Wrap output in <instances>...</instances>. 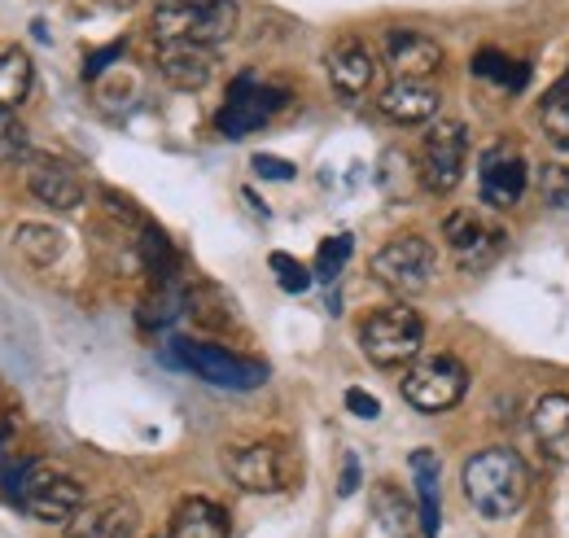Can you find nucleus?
<instances>
[{"mask_svg":"<svg viewBox=\"0 0 569 538\" xmlns=\"http://www.w3.org/2000/svg\"><path fill=\"white\" fill-rule=\"evenodd\" d=\"M4 495L36 521L44 526H71L83 512V486L58 465H40V460H18L4 472Z\"/></svg>","mask_w":569,"mask_h":538,"instance_id":"f257e3e1","label":"nucleus"},{"mask_svg":"<svg viewBox=\"0 0 569 538\" xmlns=\"http://www.w3.org/2000/svg\"><path fill=\"white\" fill-rule=\"evenodd\" d=\"M465 495L491 521L517 517L526 508V499H530V469H526V460L517 451L487 447V451L469 456V465H465Z\"/></svg>","mask_w":569,"mask_h":538,"instance_id":"f03ea898","label":"nucleus"},{"mask_svg":"<svg viewBox=\"0 0 569 538\" xmlns=\"http://www.w3.org/2000/svg\"><path fill=\"white\" fill-rule=\"evenodd\" d=\"M421 341H426V325L408 302L377 307L359 325V350L377 368H408L421 355Z\"/></svg>","mask_w":569,"mask_h":538,"instance_id":"7ed1b4c3","label":"nucleus"},{"mask_svg":"<svg viewBox=\"0 0 569 538\" xmlns=\"http://www.w3.org/2000/svg\"><path fill=\"white\" fill-rule=\"evenodd\" d=\"M237 31L232 0H153V36L158 40H198V44H228Z\"/></svg>","mask_w":569,"mask_h":538,"instance_id":"20e7f679","label":"nucleus"},{"mask_svg":"<svg viewBox=\"0 0 569 538\" xmlns=\"http://www.w3.org/2000/svg\"><path fill=\"white\" fill-rule=\"evenodd\" d=\"M171 350H176L171 359H176L180 368H189L193 377H202L214 390H237V395H246V390H259V386L268 381V368H263V363L241 359V355H232V350H223V346H214V341L176 337Z\"/></svg>","mask_w":569,"mask_h":538,"instance_id":"39448f33","label":"nucleus"},{"mask_svg":"<svg viewBox=\"0 0 569 538\" xmlns=\"http://www.w3.org/2000/svg\"><path fill=\"white\" fill-rule=\"evenodd\" d=\"M403 399L417 407V411H451V407L465 399L469 390V372L456 355H417L399 381Z\"/></svg>","mask_w":569,"mask_h":538,"instance_id":"423d86ee","label":"nucleus"},{"mask_svg":"<svg viewBox=\"0 0 569 538\" xmlns=\"http://www.w3.org/2000/svg\"><path fill=\"white\" fill-rule=\"evenodd\" d=\"M433 271H438V255H433V246H429L426 237H417V232H403V237L386 241V246L372 255V276H377L390 293H399V298L426 293Z\"/></svg>","mask_w":569,"mask_h":538,"instance_id":"0eeeda50","label":"nucleus"},{"mask_svg":"<svg viewBox=\"0 0 569 538\" xmlns=\"http://www.w3.org/2000/svg\"><path fill=\"white\" fill-rule=\"evenodd\" d=\"M465 162H469V132L460 119H433L429 132L421 136V158H417V171H421V185L429 193H451L465 176Z\"/></svg>","mask_w":569,"mask_h":538,"instance_id":"6e6552de","label":"nucleus"},{"mask_svg":"<svg viewBox=\"0 0 569 538\" xmlns=\"http://www.w3.org/2000/svg\"><path fill=\"white\" fill-rule=\"evenodd\" d=\"M442 241H447L451 259L460 263V271H487L508 246L503 228L482 210H451L442 219Z\"/></svg>","mask_w":569,"mask_h":538,"instance_id":"1a4fd4ad","label":"nucleus"},{"mask_svg":"<svg viewBox=\"0 0 569 538\" xmlns=\"http://www.w3.org/2000/svg\"><path fill=\"white\" fill-rule=\"evenodd\" d=\"M223 472H228L241 490H250V495H277V490H284V486L293 481L289 451H284V442H272V438L228 447V451H223Z\"/></svg>","mask_w":569,"mask_h":538,"instance_id":"9d476101","label":"nucleus"},{"mask_svg":"<svg viewBox=\"0 0 569 538\" xmlns=\"http://www.w3.org/2000/svg\"><path fill=\"white\" fill-rule=\"evenodd\" d=\"M284 101H289V92L284 88H272V83H263L254 70H246V74H237L232 79V88H228V97H223V110H219V132L223 136H250L259 132L277 110H281Z\"/></svg>","mask_w":569,"mask_h":538,"instance_id":"9b49d317","label":"nucleus"},{"mask_svg":"<svg viewBox=\"0 0 569 538\" xmlns=\"http://www.w3.org/2000/svg\"><path fill=\"white\" fill-rule=\"evenodd\" d=\"M530 185V167H526V153L512 145V140H496L482 149L478 158V189H482V202L491 210H508V206L521 202Z\"/></svg>","mask_w":569,"mask_h":538,"instance_id":"f8f14e48","label":"nucleus"},{"mask_svg":"<svg viewBox=\"0 0 569 538\" xmlns=\"http://www.w3.org/2000/svg\"><path fill=\"white\" fill-rule=\"evenodd\" d=\"M158 74L176 92H202L214 79V49L198 40H158Z\"/></svg>","mask_w":569,"mask_h":538,"instance_id":"ddd939ff","label":"nucleus"},{"mask_svg":"<svg viewBox=\"0 0 569 538\" xmlns=\"http://www.w3.org/2000/svg\"><path fill=\"white\" fill-rule=\"evenodd\" d=\"M381 53H386V67L395 70V79H433L442 70V44L426 31L395 27L386 31Z\"/></svg>","mask_w":569,"mask_h":538,"instance_id":"4468645a","label":"nucleus"},{"mask_svg":"<svg viewBox=\"0 0 569 538\" xmlns=\"http://www.w3.org/2000/svg\"><path fill=\"white\" fill-rule=\"evenodd\" d=\"M22 180H27V193L49 210H79L83 206V180L62 158H31Z\"/></svg>","mask_w":569,"mask_h":538,"instance_id":"2eb2a0df","label":"nucleus"},{"mask_svg":"<svg viewBox=\"0 0 569 538\" xmlns=\"http://www.w3.org/2000/svg\"><path fill=\"white\" fill-rule=\"evenodd\" d=\"M438 106H442V97H438V88H433L429 79H395V83L377 97V110H381L390 123H399V128L433 123V119H438Z\"/></svg>","mask_w":569,"mask_h":538,"instance_id":"dca6fc26","label":"nucleus"},{"mask_svg":"<svg viewBox=\"0 0 569 538\" xmlns=\"http://www.w3.org/2000/svg\"><path fill=\"white\" fill-rule=\"evenodd\" d=\"M325 70H329V83H333V92H338L342 101H359V97L372 88V79H377V58L368 53V44L342 40V44L329 49Z\"/></svg>","mask_w":569,"mask_h":538,"instance_id":"f3484780","label":"nucleus"},{"mask_svg":"<svg viewBox=\"0 0 569 538\" xmlns=\"http://www.w3.org/2000/svg\"><path fill=\"white\" fill-rule=\"evenodd\" d=\"M141 530V512L132 499H101V504H83V512L67 526V538H137Z\"/></svg>","mask_w":569,"mask_h":538,"instance_id":"a211bd4d","label":"nucleus"},{"mask_svg":"<svg viewBox=\"0 0 569 538\" xmlns=\"http://www.w3.org/2000/svg\"><path fill=\"white\" fill-rule=\"evenodd\" d=\"M167 538H228V512L207 495H189L176 504Z\"/></svg>","mask_w":569,"mask_h":538,"instance_id":"6ab92c4d","label":"nucleus"},{"mask_svg":"<svg viewBox=\"0 0 569 538\" xmlns=\"http://www.w3.org/2000/svg\"><path fill=\"white\" fill-rule=\"evenodd\" d=\"M372 517H377V526L390 538L421 535V508H412V499L395 481H377L372 486Z\"/></svg>","mask_w":569,"mask_h":538,"instance_id":"aec40b11","label":"nucleus"},{"mask_svg":"<svg viewBox=\"0 0 569 538\" xmlns=\"http://www.w3.org/2000/svg\"><path fill=\"white\" fill-rule=\"evenodd\" d=\"M535 442L543 447V456H552L557 465H569V395H548L535 404Z\"/></svg>","mask_w":569,"mask_h":538,"instance_id":"412c9836","label":"nucleus"},{"mask_svg":"<svg viewBox=\"0 0 569 538\" xmlns=\"http://www.w3.org/2000/svg\"><path fill=\"white\" fill-rule=\"evenodd\" d=\"M412 481H417V508H421V538H438L442 526V481H438V456L412 451Z\"/></svg>","mask_w":569,"mask_h":538,"instance_id":"4be33fe9","label":"nucleus"},{"mask_svg":"<svg viewBox=\"0 0 569 538\" xmlns=\"http://www.w3.org/2000/svg\"><path fill=\"white\" fill-rule=\"evenodd\" d=\"M13 250L31 263V268H58L67 255V237L49 223H18L13 228Z\"/></svg>","mask_w":569,"mask_h":538,"instance_id":"5701e85b","label":"nucleus"},{"mask_svg":"<svg viewBox=\"0 0 569 538\" xmlns=\"http://www.w3.org/2000/svg\"><path fill=\"white\" fill-rule=\"evenodd\" d=\"M137 241H141L137 250H141V263L149 271V280L153 285H180V255L167 241V232L153 228V223H141V237Z\"/></svg>","mask_w":569,"mask_h":538,"instance_id":"b1692460","label":"nucleus"},{"mask_svg":"<svg viewBox=\"0 0 569 538\" xmlns=\"http://www.w3.org/2000/svg\"><path fill=\"white\" fill-rule=\"evenodd\" d=\"M36 67L22 49H0V110H18L31 92Z\"/></svg>","mask_w":569,"mask_h":538,"instance_id":"393cba45","label":"nucleus"},{"mask_svg":"<svg viewBox=\"0 0 569 538\" xmlns=\"http://www.w3.org/2000/svg\"><path fill=\"white\" fill-rule=\"evenodd\" d=\"M184 311H189L202 329H214V333L232 325V307H228V298H223L214 285H207V280H198V285L184 289Z\"/></svg>","mask_w":569,"mask_h":538,"instance_id":"a878e982","label":"nucleus"},{"mask_svg":"<svg viewBox=\"0 0 569 538\" xmlns=\"http://www.w3.org/2000/svg\"><path fill=\"white\" fill-rule=\"evenodd\" d=\"M473 74H478V79H491V83H499V88H512V92H521L526 79H530L526 62H512V58H503L499 49L473 53Z\"/></svg>","mask_w":569,"mask_h":538,"instance_id":"bb28decb","label":"nucleus"},{"mask_svg":"<svg viewBox=\"0 0 569 538\" xmlns=\"http://www.w3.org/2000/svg\"><path fill=\"white\" fill-rule=\"evenodd\" d=\"M351 246H356V241H351V232L325 237V241H320V255H316V276L333 285V280L342 276V268H347V259H351Z\"/></svg>","mask_w":569,"mask_h":538,"instance_id":"cd10ccee","label":"nucleus"},{"mask_svg":"<svg viewBox=\"0 0 569 538\" xmlns=\"http://www.w3.org/2000/svg\"><path fill=\"white\" fill-rule=\"evenodd\" d=\"M543 132L552 136L561 149H569V92H548V101H543Z\"/></svg>","mask_w":569,"mask_h":538,"instance_id":"c85d7f7f","label":"nucleus"},{"mask_svg":"<svg viewBox=\"0 0 569 538\" xmlns=\"http://www.w3.org/2000/svg\"><path fill=\"white\" fill-rule=\"evenodd\" d=\"M268 268L277 271V285H281L284 293H307V289H311V268H302V263L289 259V255H272Z\"/></svg>","mask_w":569,"mask_h":538,"instance_id":"c756f323","label":"nucleus"},{"mask_svg":"<svg viewBox=\"0 0 569 538\" xmlns=\"http://www.w3.org/2000/svg\"><path fill=\"white\" fill-rule=\"evenodd\" d=\"M539 193L552 210H566L569 215V167H543L539 171Z\"/></svg>","mask_w":569,"mask_h":538,"instance_id":"7c9ffc66","label":"nucleus"},{"mask_svg":"<svg viewBox=\"0 0 569 538\" xmlns=\"http://www.w3.org/2000/svg\"><path fill=\"white\" fill-rule=\"evenodd\" d=\"M27 153V128L18 123L13 110H0V158H22Z\"/></svg>","mask_w":569,"mask_h":538,"instance_id":"2f4dec72","label":"nucleus"},{"mask_svg":"<svg viewBox=\"0 0 569 538\" xmlns=\"http://www.w3.org/2000/svg\"><path fill=\"white\" fill-rule=\"evenodd\" d=\"M250 167H254V176H263V180H293V176H298V167L277 158V153H254Z\"/></svg>","mask_w":569,"mask_h":538,"instance_id":"473e14b6","label":"nucleus"},{"mask_svg":"<svg viewBox=\"0 0 569 538\" xmlns=\"http://www.w3.org/2000/svg\"><path fill=\"white\" fill-rule=\"evenodd\" d=\"M347 411L359 416V420H377V416H381V404H377L372 395H363V390H347Z\"/></svg>","mask_w":569,"mask_h":538,"instance_id":"72a5a7b5","label":"nucleus"},{"mask_svg":"<svg viewBox=\"0 0 569 538\" xmlns=\"http://www.w3.org/2000/svg\"><path fill=\"white\" fill-rule=\"evenodd\" d=\"M119 58H123V40H119V44H110V49H101V53H92V58L83 62V74H88V79H97L101 70L110 67V62H119Z\"/></svg>","mask_w":569,"mask_h":538,"instance_id":"f704fd0d","label":"nucleus"},{"mask_svg":"<svg viewBox=\"0 0 569 538\" xmlns=\"http://www.w3.org/2000/svg\"><path fill=\"white\" fill-rule=\"evenodd\" d=\"M356 486H359V465H356V456H347V469H342V486H338V495L347 499V495H356Z\"/></svg>","mask_w":569,"mask_h":538,"instance_id":"c9c22d12","label":"nucleus"},{"mask_svg":"<svg viewBox=\"0 0 569 538\" xmlns=\"http://www.w3.org/2000/svg\"><path fill=\"white\" fill-rule=\"evenodd\" d=\"M4 442H9V416L0 411V460H4Z\"/></svg>","mask_w":569,"mask_h":538,"instance_id":"e433bc0d","label":"nucleus"},{"mask_svg":"<svg viewBox=\"0 0 569 538\" xmlns=\"http://www.w3.org/2000/svg\"><path fill=\"white\" fill-rule=\"evenodd\" d=\"M106 4H137V0H106Z\"/></svg>","mask_w":569,"mask_h":538,"instance_id":"4c0bfd02","label":"nucleus"}]
</instances>
